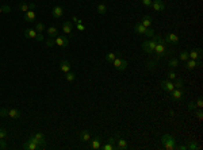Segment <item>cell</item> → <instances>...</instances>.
Here are the masks:
<instances>
[{"instance_id": "cell-18", "label": "cell", "mask_w": 203, "mask_h": 150, "mask_svg": "<svg viewBox=\"0 0 203 150\" xmlns=\"http://www.w3.org/2000/svg\"><path fill=\"white\" fill-rule=\"evenodd\" d=\"M24 20L26 22H34L35 20V18H37V15H35V12L34 11H31V10H29L27 12H24Z\"/></svg>"}, {"instance_id": "cell-44", "label": "cell", "mask_w": 203, "mask_h": 150, "mask_svg": "<svg viewBox=\"0 0 203 150\" xmlns=\"http://www.w3.org/2000/svg\"><path fill=\"white\" fill-rule=\"evenodd\" d=\"M203 107V100H202V97H199V99L196 100V108H202Z\"/></svg>"}, {"instance_id": "cell-37", "label": "cell", "mask_w": 203, "mask_h": 150, "mask_svg": "<svg viewBox=\"0 0 203 150\" xmlns=\"http://www.w3.org/2000/svg\"><path fill=\"white\" fill-rule=\"evenodd\" d=\"M156 64H157V61H148V62H146V68H148V69H154V68H156Z\"/></svg>"}, {"instance_id": "cell-32", "label": "cell", "mask_w": 203, "mask_h": 150, "mask_svg": "<svg viewBox=\"0 0 203 150\" xmlns=\"http://www.w3.org/2000/svg\"><path fill=\"white\" fill-rule=\"evenodd\" d=\"M179 58L181 59V61H184V62H186V61H187V59H190V55H188V51H181V53H180V55H179Z\"/></svg>"}, {"instance_id": "cell-1", "label": "cell", "mask_w": 203, "mask_h": 150, "mask_svg": "<svg viewBox=\"0 0 203 150\" xmlns=\"http://www.w3.org/2000/svg\"><path fill=\"white\" fill-rule=\"evenodd\" d=\"M154 53H156V58L160 59L163 58L164 55H167V48H165V41L161 38V37H157V45L154 48Z\"/></svg>"}, {"instance_id": "cell-47", "label": "cell", "mask_w": 203, "mask_h": 150, "mask_svg": "<svg viewBox=\"0 0 203 150\" xmlns=\"http://www.w3.org/2000/svg\"><path fill=\"white\" fill-rule=\"evenodd\" d=\"M142 4L146 6V7H150L152 6V0H142Z\"/></svg>"}, {"instance_id": "cell-23", "label": "cell", "mask_w": 203, "mask_h": 150, "mask_svg": "<svg viewBox=\"0 0 203 150\" xmlns=\"http://www.w3.org/2000/svg\"><path fill=\"white\" fill-rule=\"evenodd\" d=\"M134 31H136L137 34H145V31H146V27H145L142 23H137L136 26H134Z\"/></svg>"}, {"instance_id": "cell-49", "label": "cell", "mask_w": 203, "mask_h": 150, "mask_svg": "<svg viewBox=\"0 0 203 150\" xmlns=\"http://www.w3.org/2000/svg\"><path fill=\"white\" fill-rule=\"evenodd\" d=\"M1 11L7 14V12H10V11H11V8L8 7V6H4V7H1Z\"/></svg>"}, {"instance_id": "cell-48", "label": "cell", "mask_w": 203, "mask_h": 150, "mask_svg": "<svg viewBox=\"0 0 203 150\" xmlns=\"http://www.w3.org/2000/svg\"><path fill=\"white\" fill-rule=\"evenodd\" d=\"M196 116H198V119H202L203 118V112H202V110H200V108L196 111Z\"/></svg>"}, {"instance_id": "cell-53", "label": "cell", "mask_w": 203, "mask_h": 150, "mask_svg": "<svg viewBox=\"0 0 203 150\" xmlns=\"http://www.w3.org/2000/svg\"><path fill=\"white\" fill-rule=\"evenodd\" d=\"M115 141H117L115 138H110V139H108V142H110V143H113V145H115Z\"/></svg>"}, {"instance_id": "cell-41", "label": "cell", "mask_w": 203, "mask_h": 150, "mask_svg": "<svg viewBox=\"0 0 203 150\" xmlns=\"http://www.w3.org/2000/svg\"><path fill=\"white\" fill-rule=\"evenodd\" d=\"M45 45H46L47 48H51V46H54V45H56V42H54V39H49V41L45 42Z\"/></svg>"}, {"instance_id": "cell-50", "label": "cell", "mask_w": 203, "mask_h": 150, "mask_svg": "<svg viewBox=\"0 0 203 150\" xmlns=\"http://www.w3.org/2000/svg\"><path fill=\"white\" fill-rule=\"evenodd\" d=\"M72 20H73V22H76V24H77V23H83V20H80L79 18H76V16H73V18H72Z\"/></svg>"}, {"instance_id": "cell-10", "label": "cell", "mask_w": 203, "mask_h": 150, "mask_svg": "<svg viewBox=\"0 0 203 150\" xmlns=\"http://www.w3.org/2000/svg\"><path fill=\"white\" fill-rule=\"evenodd\" d=\"M23 149H26V150H41V149H42V146L29 139L27 142H26V143L23 145Z\"/></svg>"}, {"instance_id": "cell-19", "label": "cell", "mask_w": 203, "mask_h": 150, "mask_svg": "<svg viewBox=\"0 0 203 150\" xmlns=\"http://www.w3.org/2000/svg\"><path fill=\"white\" fill-rule=\"evenodd\" d=\"M80 141L81 142H90L91 141V134H90V131H87V130H83L81 133H80Z\"/></svg>"}, {"instance_id": "cell-54", "label": "cell", "mask_w": 203, "mask_h": 150, "mask_svg": "<svg viewBox=\"0 0 203 150\" xmlns=\"http://www.w3.org/2000/svg\"><path fill=\"white\" fill-rule=\"evenodd\" d=\"M1 12H3V11H1V7H0V14H1Z\"/></svg>"}, {"instance_id": "cell-9", "label": "cell", "mask_w": 203, "mask_h": 150, "mask_svg": "<svg viewBox=\"0 0 203 150\" xmlns=\"http://www.w3.org/2000/svg\"><path fill=\"white\" fill-rule=\"evenodd\" d=\"M196 66H202V61L200 59H187L186 61V68L187 69H194V68H196Z\"/></svg>"}, {"instance_id": "cell-52", "label": "cell", "mask_w": 203, "mask_h": 150, "mask_svg": "<svg viewBox=\"0 0 203 150\" xmlns=\"http://www.w3.org/2000/svg\"><path fill=\"white\" fill-rule=\"evenodd\" d=\"M29 6H30V10H31V11H34V10H35V4L34 3H29Z\"/></svg>"}, {"instance_id": "cell-13", "label": "cell", "mask_w": 203, "mask_h": 150, "mask_svg": "<svg viewBox=\"0 0 203 150\" xmlns=\"http://www.w3.org/2000/svg\"><path fill=\"white\" fill-rule=\"evenodd\" d=\"M115 149L117 150H126L127 149V142H126V139L123 138H118L117 141H115Z\"/></svg>"}, {"instance_id": "cell-22", "label": "cell", "mask_w": 203, "mask_h": 150, "mask_svg": "<svg viewBox=\"0 0 203 150\" xmlns=\"http://www.w3.org/2000/svg\"><path fill=\"white\" fill-rule=\"evenodd\" d=\"M100 138L99 137H95L92 141H91V149H95V150H98L100 149Z\"/></svg>"}, {"instance_id": "cell-35", "label": "cell", "mask_w": 203, "mask_h": 150, "mask_svg": "<svg viewBox=\"0 0 203 150\" xmlns=\"http://www.w3.org/2000/svg\"><path fill=\"white\" fill-rule=\"evenodd\" d=\"M106 11H107V7H106L104 4H99V6H98V12H99V14L103 15V14H106Z\"/></svg>"}, {"instance_id": "cell-46", "label": "cell", "mask_w": 203, "mask_h": 150, "mask_svg": "<svg viewBox=\"0 0 203 150\" xmlns=\"http://www.w3.org/2000/svg\"><path fill=\"white\" fill-rule=\"evenodd\" d=\"M76 27H77V30H80V31H84V30H86V27H84V24L83 23H77L76 24Z\"/></svg>"}, {"instance_id": "cell-36", "label": "cell", "mask_w": 203, "mask_h": 150, "mask_svg": "<svg viewBox=\"0 0 203 150\" xmlns=\"http://www.w3.org/2000/svg\"><path fill=\"white\" fill-rule=\"evenodd\" d=\"M145 35L149 37V38L154 37V30H153V28H150V27H148V28H146V31H145Z\"/></svg>"}, {"instance_id": "cell-45", "label": "cell", "mask_w": 203, "mask_h": 150, "mask_svg": "<svg viewBox=\"0 0 203 150\" xmlns=\"http://www.w3.org/2000/svg\"><path fill=\"white\" fill-rule=\"evenodd\" d=\"M7 147V142L4 139H0V149H6Z\"/></svg>"}, {"instance_id": "cell-51", "label": "cell", "mask_w": 203, "mask_h": 150, "mask_svg": "<svg viewBox=\"0 0 203 150\" xmlns=\"http://www.w3.org/2000/svg\"><path fill=\"white\" fill-rule=\"evenodd\" d=\"M177 149L179 150H187V145H180V146H177Z\"/></svg>"}, {"instance_id": "cell-34", "label": "cell", "mask_w": 203, "mask_h": 150, "mask_svg": "<svg viewBox=\"0 0 203 150\" xmlns=\"http://www.w3.org/2000/svg\"><path fill=\"white\" fill-rule=\"evenodd\" d=\"M103 150H117L115 149V145H113V143H110V142H107L104 145V146H100Z\"/></svg>"}, {"instance_id": "cell-17", "label": "cell", "mask_w": 203, "mask_h": 150, "mask_svg": "<svg viewBox=\"0 0 203 150\" xmlns=\"http://www.w3.org/2000/svg\"><path fill=\"white\" fill-rule=\"evenodd\" d=\"M8 116L11 119H19L22 116V114H20V111L18 108H11V110H8Z\"/></svg>"}, {"instance_id": "cell-26", "label": "cell", "mask_w": 203, "mask_h": 150, "mask_svg": "<svg viewBox=\"0 0 203 150\" xmlns=\"http://www.w3.org/2000/svg\"><path fill=\"white\" fill-rule=\"evenodd\" d=\"M176 81L173 83V87L177 88V89H183V85H184V81L183 79H180V77H176Z\"/></svg>"}, {"instance_id": "cell-15", "label": "cell", "mask_w": 203, "mask_h": 150, "mask_svg": "<svg viewBox=\"0 0 203 150\" xmlns=\"http://www.w3.org/2000/svg\"><path fill=\"white\" fill-rule=\"evenodd\" d=\"M63 14H64V8L61 7V6H56V7L53 8V11H51L53 18H61Z\"/></svg>"}, {"instance_id": "cell-2", "label": "cell", "mask_w": 203, "mask_h": 150, "mask_svg": "<svg viewBox=\"0 0 203 150\" xmlns=\"http://www.w3.org/2000/svg\"><path fill=\"white\" fill-rule=\"evenodd\" d=\"M156 45H157V37H152L149 41H144L142 42V50L145 53H153Z\"/></svg>"}, {"instance_id": "cell-30", "label": "cell", "mask_w": 203, "mask_h": 150, "mask_svg": "<svg viewBox=\"0 0 203 150\" xmlns=\"http://www.w3.org/2000/svg\"><path fill=\"white\" fill-rule=\"evenodd\" d=\"M115 58H117V53H108V54L106 55V61L107 62H113Z\"/></svg>"}, {"instance_id": "cell-24", "label": "cell", "mask_w": 203, "mask_h": 150, "mask_svg": "<svg viewBox=\"0 0 203 150\" xmlns=\"http://www.w3.org/2000/svg\"><path fill=\"white\" fill-rule=\"evenodd\" d=\"M152 22H153V19L150 18V16H149V15H145L144 18H142V22H141V23H142L145 27L148 28V27H150V26H152Z\"/></svg>"}, {"instance_id": "cell-38", "label": "cell", "mask_w": 203, "mask_h": 150, "mask_svg": "<svg viewBox=\"0 0 203 150\" xmlns=\"http://www.w3.org/2000/svg\"><path fill=\"white\" fill-rule=\"evenodd\" d=\"M7 138V130L6 129H0V139Z\"/></svg>"}, {"instance_id": "cell-40", "label": "cell", "mask_w": 203, "mask_h": 150, "mask_svg": "<svg viewBox=\"0 0 203 150\" xmlns=\"http://www.w3.org/2000/svg\"><path fill=\"white\" fill-rule=\"evenodd\" d=\"M0 116H8V110L7 108H0Z\"/></svg>"}, {"instance_id": "cell-21", "label": "cell", "mask_w": 203, "mask_h": 150, "mask_svg": "<svg viewBox=\"0 0 203 150\" xmlns=\"http://www.w3.org/2000/svg\"><path fill=\"white\" fill-rule=\"evenodd\" d=\"M37 34H38V32L35 31V30H33V28H26V30H24V37H26V38H30V39H35V37H37Z\"/></svg>"}, {"instance_id": "cell-28", "label": "cell", "mask_w": 203, "mask_h": 150, "mask_svg": "<svg viewBox=\"0 0 203 150\" xmlns=\"http://www.w3.org/2000/svg\"><path fill=\"white\" fill-rule=\"evenodd\" d=\"M187 149L190 150H195V149H199V145L194 141H188V145H187Z\"/></svg>"}, {"instance_id": "cell-29", "label": "cell", "mask_w": 203, "mask_h": 150, "mask_svg": "<svg viewBox=\"0 0 203 150\" xmlns=\"http://www.w3.org/2000/svg\"><path fill=\"white\" fill-rule=\"evenodd\" d=\"M168 66L175 69V68L179 66V61H177L176 58H171V59H169V62H168Z\"/></svg>"}, {"instance_id": "cell-39", "label": "cell", "mask_w": 203, "mask_h": 150, "mask_svg": "<svg viewBox=\"0 0 203 150\" xmlns=\"http://www.w3.org/2000/svg\"><path fill=\"white\" fill-rule=\"evenodd\" d=\"M167 76H168V80H175L176 77H177V75H176V73H175L173 71L168 72V75H167Z\"/></svg>"}, {"instance_id": "cell-5", "label": "cell", "mask_w": 203, "mask_h": 150, "mask_svg": "<svg viewBox=\"0 0 203 150\" xmlns=\"http://www.w3.org/2000/svg\"><path fill=\"white\" fill-rule=\"evenodd\" d=\"M165 42L167 44H172V45H177L179 44V37L176 35L175 32H168L167 35H165Z\"/></svg>"}, {"instance_id": "cell-8", "label": "cell", "mask_w": 203, "mask_h": 150, "mask_svg": "<svg viewBox=\"0 0 203 150\" xmlns=\"http://www.w3.org/2000/svg\"><path fill=\"white\" fill-rule=\"evenodd\" d=\"M184 96V91L183 89H177V88H175L173 91H171V99L172 100H181Z\"/></svg>"}, {"instance_id": "cell-42", "label": "cell", "mask_w": 203, "mask_h": 150, "mask_svg": "<svg viewBox=\"0 0 203 150\" xmlns=\"http://www.w3.org/2000/svg\"><path fill=\"white\" fill-rule=\"evenodd\" d=\"M195 108H196V104H195L194 102H190V103H188V110H190V111H194Z\"/></svg>"}, {"instance_id": "cell-20", "label": "cell", "mask_w": 203, "mask_h": 150, "mask_svg": "<svg viewBox=\"0 0 203 150\" xmlns=\"http://www.w3.org/2000/svg\"><path fill=\"white\" fill-rule=\"evenodd\" d=\"M63 31L65 32V34H72V31H73V26H72V23H70V22H64Z\"/></svg>"}, {"instance_id": "cell-16", "label": "cell", "mask_w": 203, "mask_h": 150, "mask_svg": "<svg viewBox=\"0 0 203 150\" xmlns=\"http://www.w3.org/2000/svg\"><path fill=\"white\" fill-rule=\"evenodd\" d=\"M70 68H72V65H70V62H69V61H67V59H63V61L60 62V69H61L64 73L69 72Z\"/></svg>"}, {"instance_id": "cell-25", "label": "cell", "mask_w": 203, "mask_h": 150, "mask_svg": "<svg viewBox=\"0 0 203 150\" xmlns=\"http://www.w3.org/2000/svg\"><path fill=\"white\" fill-rule=\"evenodd\" d=\"M46 31H47V35L50 37V38H54V37L58 35V30H57L56 27H49Z\"/></svg>"}, {"instance_id": "cell-12", "label": "cell", "mask_w": 203, "mask_h": 150, "mask_svg": "<svg viewBox=\"0 0 203 150\" xmlns=\"http://www.w3.org/2000/svg\"><path fill=\"white\" fill-rule=\"evenodd\" d=\"M150 7H153V10L157 12H160V11H164L165 10V4L161 1V0H153V3Z\"/></svg>"}, {"instance_id": "cell-31", "label": "cell", "mask_w": 203, "mask_h": 150, "mask_svg": "<svg viewBox=\"0 0 203 150\" xmlns=\"http://www.w3.org/2000/svg\"><path fill=\"white\" fill-rule=\"evenodd\" d=\"M18 8H19L20 11H23V12H27L29 10H30V6H29L27 3H20L19 6H18Z\"/></svg>"}, {"instance_id": "cell-3", "label": "cell", "mask_w": 203, "mask_h": 150, "mask_svg": "<svg viewBox=\"0 0 203 150\" xmlns=\"http://www.w3.org/2000/svg\"><path fill=\"white\" fill-rule=\"evenodd\" d=\"M161 141H163V145H164V147H165L167 150L176 149V141H175V138H173L172 135H169V134L163 135Z\"/></svg>"}, {"instance_id": "cell-11", "label": "cell", "mask_w": 203, "mask_h": 150, "mask_svg": "<svg viewBox=\"0 0 203 150\" xmlns=\"http://www.w3.org/2000/svg\"><path fill=\"white\" fill-rule=\"evenodd\" d=\"M161 88H163L164 91H167V92H171V91L175 89L172 80H163V81H161Z\"/></svg>"}, {"instance_id": "cell-4", "label": "cell", "mask_w": 203, "mask_h": 150, "mask_svg": "<svg viewBox=\"0 0 203 150\" xmlns=\"http://www.w3.org/2000/svg\"><path fill=\"white\" fill-rule=\"evenodd\" d=\"M30 141H33V142L35 143H38V145H41V146H45L46 145V141H45V135L42 134V133H35L33 137H30Z\"/></svg>"}, {"instance_id": "cell-33", "label": "cell", "mask_w": 203, "mask_h": 150, "mask_svg": "<svg viewBox=\"0 0 203 150\" xmlns=\"http://www.w3.org/2000/svg\"><path fill=\"white\" fill-rule=\"evenodd\" d=\"M43 30H45V26H43V23H41V22L35 23V31H37V32H43Z\"/></svg>"}, {"instance_id": "cell-43", "label": "cell", "mask_w": 203, "mask_h": 150, "mask_svg": "<svg viewBox=\"0 0 203 150\" xmlns=\"http://www.w3.org/2000/svg\"><path fill=\"white\" fill-rule=\"evenodd\" d=\"M35 39L38 41V42H43V34H42V32H38L37 37H35Z\"/></svg>"}, {"instance_id": "cell-14", "label": "cell", "mask_w": 203, "mask_h": 150, "mask_svg": "<svg viewBox=\"0 0 203 150\" xmlns=\"http://www.w3.org/2000/svg\"><path fill=\"white\" fill-rule=\"evenodd\" d=\"M191 59H202V49H194L188 53Z\"/></svg>"}, {"instance_id": "cell-27", "label": "cell", "mask_w": 203, "mask_h": 150, "mask_svg": "<svg viewBox=\"0 0 203 150\" xmlns=\"http://www.w3.org/2000/svg\"><path fill=\"white\" fill-rule=\"evenodd\" d=\"M74 79H76V75H74L73 72H67L65 73V80L67 81H69V83H72V81H74Z\"/></svg>"}, {"instance_id": "cell-6", "label": "cell", "mask_w": 203, "mask_h": 150, "mask_svg": "<svg viewBox=\"0 0 203 150\" xmlns=\"http://www.w3.org/2000/svg\"><path fill=\"white\" fill-rule=\"evenodd\" d=\"M56 45L57 46H61V48H67L68 45H69V41H68L67 37H63V35H57L54 39Z\"/></svg>"}, {"instance_id": "cell-7", "label": "cell", "mask_w": 203, "mask_h": 150, "mask_svg": "<svg viewBox=\"0 0 203 150\" xmlns=\"http://www.w3.org/2000/svg\"><path fill=\"white\" fill-rule=\"evenodd\" d=\"M114 66L117 68V69H119V71H125L126 68H127V61L126 59H119V58H115L113 61Z\"/></svg>"}]
</instances>
